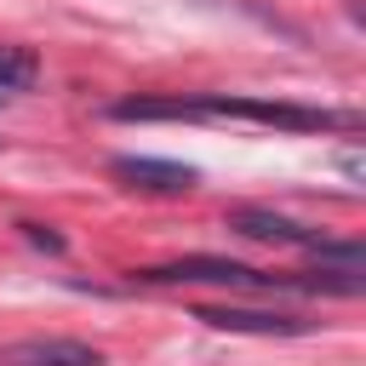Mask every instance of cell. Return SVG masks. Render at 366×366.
I'll return each instance as SVG.
<instances>
[{
    "label": "cell",
    "mask_w": 366,
    "mask_h": 366,
    "mask_svg": "<svg viewBox=\"0 0 366 366\" xmlns=\"http://www.w3.org/2000/svg\"><path fill=\"white\" fill-rule=\"evenodd\" d=\"M194 120H257L280 132H360L355 109H309V103H280V97H194Z\"/></svg>",
    "instance_id": "6da1fadb"
},
{
    "label": "cell",
    "mask_w": 366,
    "mask_h": 366,
    "mask_svg": "<svg viewBox=\"0 0 366 366\" xmlns=\"http://www.w3.org/2000/svg\"><path fill=\"white\" fill-rule=\"evenodd\" d=\"M229 229L246 234V240H269V246H303V252H315V257L332 263V269H366V246H360V240H326L320 229L292 223V217H280V212H269V206H240V212H229Z\"/></svg>",
    "instance_id": "7a4b0ae2"
},
{
    "label": "cell",
    "mask_w": 366,
    "mask_h": 366,
    "mask_svg": "<svg viewBox=\"0 0 366 366\" xmlns=\"http://www.w3.org/2000/svg\"><path fill=\"white\" fill-rule=\"evenodd\" d=\"M109 177H120L126 189H143V194H189L194 189V166L154 160V154H114Z\"/></svg>",
    "instance_id": "3957f363"
},
{
    "label": "cell",
    "mask_w": 366,
    "mask_h": 366,
    "mask_svg": "<svg viewBox=\"0 0 366 366\" xmlns=\"http://www.w3.org/2000/svg\"><path fill=\"white\" fill-rule=\"evenodd\" d=\"M194 320L217 326V332H252V337H303L309 320L297 315H280V309H240V303H223V309H194Z\"/></svg>",
    "instance_id": "277c9868"
},
{
    "label": "cell",
    "mask_w": 366,
    "mask_h": 366,
    "mask_svg": "<svg viewBox=\"0 0 366 366\" xmlns=\"http://www.w3.org/2000/svg\"><path fill=\"white\" fill-rule=\"evenodd\" d=\"M0 366H103V349L80 337H23L0 349Z\"/></svg>",
    "instance_id": "5b68a950"
},
{
    "label": "cell",
    "mask_w": 366,
    "mask_h": 366,
    "mask_svg": "<svg viewBox=\"0 0 366 366\" xmlns=\"http://www.w3.org/2000/svg\"><path fill=\"white\" fill-rule=\"evenodd\" d=\"M114 120H194V97H120Z\"/></svg>",
    "instance_id": "8992f818"
},
{
    "label": "cell",
    "mask_w": 366,
    "mask_h": 366,
    "mask_svg": "<svg viewBox=\"0 0 366 366\" xmlns=\"http://www.w3.org/2000/svg\"><path fill=\"white\" fill-rule=\"evenodd\" d=\"M34 74H40V57H34L29 46H0V97L29 92V86H34Z\"/></svg>",
    "instance_id": "52a82bcc"
},
{
    "label": "cell",
    "mask_w": 366,
    "mask_h": 366,
    "mask_svg": "<svg viewBox=\"0 0 366 366\" xmlns=\"http://www.w3.org/2000/svg\"><path fill=\"white\" fill-rule=\"evenodd\" d=\"M23 234H29L34 246H46V252H63V234H51V229H40V223H23Z\"/></svg>",
    "instance_id": "ba28073f"
},
{
    "label": "cell",
    "mask_w": 366,
    "mask_h": 366,
    "mask_svg": "<svg viewBox=\"0 0 366 366\" xmlns=\"http://www.w3.org/2000/svg\"><path fill=\"white\" fill-rule=\"evenodd\" d=\"M0 103H11V97H0Z\"/></svg>",
    "instance_id": "9c48e42d"
}]
</instances>
